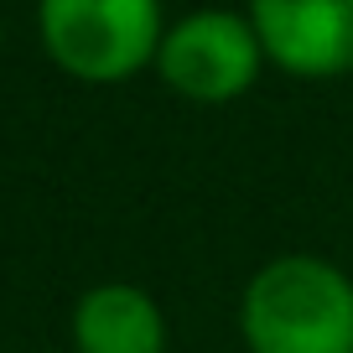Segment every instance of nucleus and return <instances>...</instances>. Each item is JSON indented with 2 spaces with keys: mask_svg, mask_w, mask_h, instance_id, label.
<instances>
[{
  "mask_svg": "<svg viewBox=\"0 0 353 353\" xmlns=\"http://www.w3.org/2000/svg\"><path fill=\"white\" fill-rule=\"evenodd\" d=\"M78 353H166V322L151 291L130 281H104L73 307Z\"/></svg>",
  "mask_w": 353,
  "mask_h": 353,
  "instance_id": "obj_5",
  "label": "nucleus"
},
{
  "mask_svg": "<svg viewBox=\"0 0 353 353\" xmlns=\"http://www.w3.org/2000/svg\"><path fill=\"white\" fill-rule=\"evenodd\" d=\"M42 47L83 83H120L161 52V0H37Z\"/></svg>",
  "mask_w": 353,
  "mask_h": 353,
  "instance_id": "obj_2",
  "label": "nucleus"
},
{
  "mask_svg": "<svg viewBox=\"0 0 353 353\" xmlns=\"http://www.w3.org/2000/svg\"><path fill=\"white\" fill-rule=\"evenodd\" d=\"M156 68H161L166 88H176L182 99L229 104L260 78L265 47H260V37H254L250 16L208 6V11H192V16L166 26Z\"/></svg>",
  "mask_w": 353,
  "mask_h": 353,
  "instance_id": "obj_3",
  "label": "nucleus"
},
{
  "mask_svg": "<svg viewBox=\"0 0 353 353\" xmlns=\"http://www.w3.org/2000/svg\"><path fill=\"white\" fill-rule=\"evenodd\" d=\"M250 26L291 78L353 73V0H250Z\"/></svg>",
  "mask_w": 353,
  "mask_h": 353,
  "instance_id": "obj_4",
  "label": "nucleus"
},
{
  "mask_svg": "<svg viewBox=\"0 0 353 353\" xmlns=\"http://www.w3.org/2000/svg\"><path fill=\"white\" fill-rule=\"evenodd\" d=\"M250 353H353V281L322 254H281L244 286Z\"/></svg>",
  "mask_w": 353,
  "mask_h": 353,
  "instance_id": "obj_1",
  "label": "nucleus"
}]
</instances>
